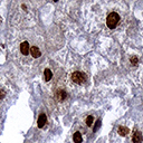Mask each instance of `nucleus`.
<instances>
[{"instance_id": "nucleus-1", "label": "nucleus", "mask_w": 143, "mask_h": 143, "mask_svg": "<svg viewBox=\"0 0 143 143\" xmlns=\"http://www.w3.org/2000/svg\"><path fill=\"white\" fill-rule=\"evenodd\" d=\"M119 21H120V16L116 12H111L106 18V25L110 29H114L116 25L119 24Z\"/></svg>"}, {"instance_id": "nucleus-2", "label": "nucleus", "mask_w": 143, "mask_h": 143, "mask_svg": "<svg viewBox=\"0 0 143 143\" xmlns=\"http://www.w3.org/2000/svg\"><path fill=\"white\" fill-rule=\"evenodd\" d=\"M72 81L81 85V84H84L87 81V76L83 72H74V73L72 74Z\"/></svg>"}, {"instance_id": "nucleus-3", "label": "nucleus", "mask_w": 143, "mask_h": 143, "mask_svg": "<svg viewBox=\"0 0 143 143\" xmlns=\"http://www.w3.org/2000/svg\"><path fill=\"white\" fill-rule=\"evenodd\" d=\"M46 122H47V116H46V114H44V113H41V114L39 115V117H38V121H37L38 128L39 129H43L45 126Z\"/></svg>"}, {"instance_id": "nucleus-4", "label": "nucleus", "mask_w": 143, "mask_h": 143, "mask_svg": "<svg viewBox=\"0 0 143 143\" xmlns=\"http://www.w3.org/2000/svg\"><path fill=\"white\" fill-rule=\"evenodd\" d=\"M142 140H143V136H142L141 132H139V131L134 132L133 136H132V141H133V143H142Z\"/></svg>"}, {"instance_id": "nucleus-5", "label": "nucleus", "mask_w": 143, "mask_h": 143, "mask_svg": "<svg viewBox=\"0 0 143 143\" xmlns=\"http://www.w3.org/2000/svg\"><path fill=\"white\" fill-rule=\"evenodd\" d=\"M66 97H67V93H66L64 90L59 88V90L56 92V98H57L58 101H64Z\"/></svg>"}, {"instance_id": "nucleus-6", "label": "nucleus", "mask_w": 143, "mask_h": 143, "mask_svg": "<svg viewBox=\"0 0 143 143\" xmlns=\"http://www.w3.org/2000/svg\"><path fill=\"white\" fill-rule=\"evenodd\" d=\"M20 52H21L23 55H28V53H29L28 41H24V43H21V45H20Z\"/></svg>"}, {"instance_id": "nucleus-7", "label": "nucleus", "mask_w": 143, "mask_h": 143, "mask_svg": "<svg viewBox=\"0 0 143 143\" xmlns=\"http://www.w3.org/2000/svg\"><path fill=\"white\" fill-rule=\"evenodd\" d=\"M30 54L34 58H39L41 56V52L39 50L38 47H36V46H34V47L30 48Z\"/></svg>"}, {"instance_id": "nucleus-8", "label": "nucleus", "mask_w": 143, "mask_h": 143, "mask_svg": "<svg viewBox=\"0 0 143 143\" xmlns=\"http://www.w3.org/2000/svg\"><path fill=\"white\" fill-rule=\"evenodd\" d=\"M117 132H119V134L121 136H126L128 134L130 133V130L129 128H125V126H120L119 130H117Z\"/></svg>"}, {"instance_id": "nucleus-9", "label": "nucleus", "mask_w": 143, "mask_h": 143, "mask_svg": "<svg viewBox=\"0 0 143 143\" xmlns=\"http://www.w3.org/2000/svg\"><path fill=\"white\" fill-rule=\"evenodd\" d=\"M44 77H45V81H46V82H49L50 79H52L53 73H52V70H50L49 68H46V69L44 70Z\"/></svg>"}, {"instance_id": "nucleus-10", "label": "nucleus", "mask_w": 143, "mask_h": 143, "mask_svg": "<svg viewBox=\"0 0 143 143\" xmlns=\"http://www.w3.org/2000/svg\"><path fill=\"white\" fill-rule=\"evenodd\" d=\"M73 140H74V143H82V141H83L82 134L79 132H75L73 135Z\"/></svg>"}, {"instance_id": "nucleus-11", "label": "nucleus", "mask_w": 143, "mask_h": 143, "mask_svg": "<svg viewBox=\"0 0 143 143\" xmlns=\"http://www.w3.org/2000/svg\"><path fill=\"white\" fill-rule=\"evenodd\" d=\"M130 62H131V64L133 66H136L138 65V63H139V58L136 56H132L131 58H130Z\"/></svg>"}, {"instance_id": "nucleus-12", "label": "nucleus", "mask_w": 143, "mask_h": 143, "mask_svg": "<svg viewBox=\"0 0 143 143\" xmlns=\"http://www.w3.org/2000/svg\"><path fill=\"white\" fill-rule=\"evenodd\" d=\"M93 121H94V117L93 116H87V119H86V125H88V126H91V125H92V123H93Z\"/></svg>"}, {"instance_id": "nucleus-13", "label": "nucleus", "mask_w": 143, "mask_h": 143, "mask_svg": "<svg viewBox=\"0 0 143 143\" xmlns=\"http://www.w3.org/2000/svg\"><path fill=\"white\" fill-rule=\"evenodd\" d=\"M100 125H101V121H96V124H95V126H94V129H93L94 132L97 131V129L100 128Z\"/></svg>"}, {"instance_id": "nucleus-14", "label": "nucleus", "mask_w": 143, "mask_h": 143, "mask_svg": "<svg viewBox=\"0 0 143 143\" xmlns=\"http://www.w3.org/2000/svg\"><path fill=\"white\" fill-rule=\"evenodd\" d=\"M5 95H6L5 91H3V90H0V98H3V97H5Z\"/></svg>"}]
</instances>
